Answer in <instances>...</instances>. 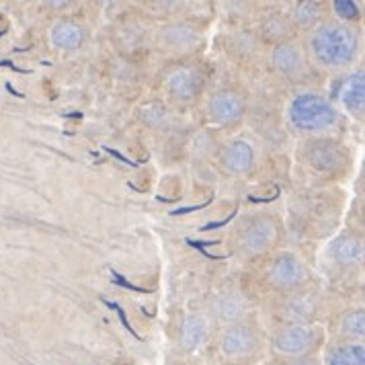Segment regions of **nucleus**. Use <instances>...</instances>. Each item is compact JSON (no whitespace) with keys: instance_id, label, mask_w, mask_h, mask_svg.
Listing matches in <instances>:
<instances>
[{"instance_id":"f257e3e1","label":"nucleus","mask_w":365,"mask_h":365,"mask_svg":"<svg viewBox=\"0 0 365 365\" xmlns=\"http://www.w3.org/2000/svg\"><path fill=\"white\" fill-rule=\"evenodd\" d=\"M359 48L357 34L341 23L320 25L312 35V53L314 58L329 68H339L349 64Z\"/></svg>"},{"instance_id":"f03ea898","label":"nucleus","mask_w":365,"mask_h":365,"mask_svg":"<svg viewBox=\"0 0 365 365\" xmlns=\"http://www.w3.org/2000/svg\"><path fill=\"white\" fill-rule=\"evenodd\" d=\"M336 109L318 95H299L289 105L292 123L304 132H320L336 121Z\"/></svg>"},{"instance_id":"7ed1b4c3","label":"nucleus","mask_w":365,"mask_h":365,"mask_svg":"<svg viewBox=\"0 0 365 365\" xmlns=\"http://www.w3.org/2000/svg\"><path fill=\"white\" fill-rule=\"evenodd\" d=\"M312 343V331L306 327H289L275 339V349L285 355H299Z\"/></svg>"},{"instance_id":"20e7f679","label":"nucleus","mask_w":365,"mask_h":365,"mask_svg":"<svg viewBox=\"0 0 365 365\" xmlns=\"http://www.w3.org/2000/svg\"><path fill=\"white\" fill-rule=\"evenodd\" d=\"M245 105L242 99H238L232 93H217L210 101V115L220 123H230L242 115Z\"/></svg>"},{"instance_id":"39448f33","label":"nucleus","mask_w":365,"mask_h":365,"mask_svg":"<svg viewBox=\"0 0 365 365\" xmlns=\"http://www.w3.org/2000/svg\"><path fill=\"white\" fill-rule=\"evenodd\" d=\"M224 353L228 357H242L249 355L255 349V334L249 327H232L224 332V341H222Z\"/></svg>"},{"instance_id":"423d86ee","label":"nucleus","mask_w":365,"mask_h":365,"mask_svg":"<svg viewBox=\"0 0 365 365\" xmlns=\"http://www.w3.org/2000/svg\"><path fill=\"white\" fill-rule=\"evenodd\" d=\"M304 277H306V271H304L302 263H299L298 259L289 257V255L277 259V261L273 263V267H271V279L275 283H279V285H285V287L296 285V283L302 282Z\"/></svg>"},{"instance_id":"0eeeda50","label":"nucleus","mask_w":365,"mask_h":365,"mask_svg":"<svg viewBox=\"0 0 365 365\" xmlns=\"http://www.w3.org/2000/svg\"><path fill=\"white\" fill-rule=\"evenodd\" d=\"M275 234H277V230H275L273 222L261 220L255 226H250L247 234H245V240H242L245 249L249 250V252H263L273 242Z\"/></svg>"},{"instance_id":"6e6552de","label":"nucleus","mask_w":365,"mask_h":365,"mask_svg":"<svg viewBox=\"0 0 365 365\" xmlns=\"http://www.w3.org/2000/svg\"><path fill=\"white\" fill-rule=\"evenodd\" d=\"M168 86L177 99H191L201 88V78L195 70H179L170 76Z\"/></svg>"},{"instance_id":"1a4fd4ad","label":"nucleus","mask_w":365,"mask_h":365,"mask_svg":"<svg viewBox=\"0 0 365 365\" xmlns=\"http://www.w3.org/2000/svg\"><path fill=\"white\" fill-rule=\"evenodd\" d=\"M252 160H255V154H252V148H250L247 142L238 140L228 146L226 154H224V163L228 168H232L236 173H242V170H249L252 166Z\"/></svg>"},{"instance_id":"9d476101","label":"nucleus","mask_w":365,"mask_h":365,"mask_svg":"<svg viewBox=\"0 0 365 365\" xmlns=\"http://www.w3.org/2000/svg\"><path fill=\"white\" fill-rule=\"evenodd\" d=\"M273 64L283 74H294L302 68V51L294 43H283L273 51Z\"/></svg>"},{"instance_id":"9b49d317","label":"nucleus","mask_w":365,"mask_h":365,"mask_svg":"<svg viewBox=\"0 0 365 365\" xmlns=\"http://www.w3.org/2000/svg\"><path fill=\"white\" fill-rule=\"evenodd\" d=\"M364 91V76L361 74L351 76L349 81L343 83V88H341V101H343V105L347 109H351V111H361L365 99Z\"/></svg>"},{"instance_id":"f8f14e48","label":"nucleus","mask_w":365,"mask_h":365,"mask_svg":"<svg viewBox=\"0 0 365 365\" xmlns=\"http://www.w3.org/2000/svg\"><path fill=\"white\" fill-rule=\"evenodd\" d=\"M331 255L339 263H355L361 259V242L351 236L336 238L331 245Z\"/></svg>"},{"instance_id":"ddd939ff","label":"nucleus","mask_w":365,"mask_h":365,"mask_svg":"<svg viewBox=\"0 0 365 365\" xmlns=\"http://www.w3.org/2000/svg\"><path fill=\"white\" fill-rule=\"evenodd\" d=\"M203 336H205V322H203L201 318H197V316H189V318L182 322V349H187V351L197 349L201 341H203Z\"/></svg>"},{"instance_id":"4468645a","label":"nucleus","mask_w":365,"mask_h":365,"mask_svg":"<svg viewBox=\"0 0 365 365\" xmlns=\"http://www.w3.org/2000/svg\"><path fill=\"white\" fill-rule=\"evenodd\" d=\"M329 365H365V353L361 345H343L332 349Z\"/></svg>"},{"instance_id":"2eb2a0df","label":"nucleus","mask_w":365,"mask_h":365,"mask_svg":"<svg viewBox=\"0 0 365 365\" xmlns=\"http://www.w3.org/2000/svg\"><path fill=\"white\" fill-rule=\"evenodd\" d=\"M51 41L58 48H76L83 41V31L72 23H58L51 29Z\"/></svg>"},{"instance_id":"dca6fc26","label":"nucleus","mask_w":365,"mask_h":365,"mask_svg":"<svg viewBox=\"0 0 365 365\" xmlns=\"http://www.w3.org/2000/svg\"><path fill=\"white\" fill-rule=\"evenodd\" d=\"M242 310H245V302L238 298V296H234V294L222 296V298L216 302L217 316H222V318H226V320H234Z\"/></svg>"},{"instance_id":"f3484780","label":"nucleus","mask_w":365,"mask_h":365,"mask_svg":"<svg viewBox=\"0 0 365 365\" xmlns=\"http://www.w3.org/2000/svg\"><path fill=\"white\" fill-rule=\"evenodd\" d=\"M165 37L170 46H189L195 41V31L185 25H177V27L168 29Z\"/></svg>"},{"instance_id":"a211bd4d","label":"nucleus","mask_w":365,"mask_h":365,"mask_svg":"<svg viewBox=\"0 0 365 365\" xmlns=\"http://www.w3.org/2000/svg\"><path fill=\"white\" fill-rule=\"evenodd\" d=\"M318 19H320V4L318 2H304L296 13V21L304 27L312 25Z\"/></svg>"},{"instance_id":"6ab92c4d","label":"nucleus","mask_w":365,"mask_h":365,"mask_svg":"<svg viewBox=\"0 0 365 365\" xmlns=\"http://www.w3.org/2000/svg\"><path fill=\"white\" fill-rule=\"evenodd\" d=\"M312 310H314V304H310V299L306 296L289 302V314H292L294 320H306L308 316L312 314Z\"/></svg>"},{"instance_id":"aec40b11","label":"nucleus","mask_w":365,"mask_h":365,"mask_svg":"<svg viewBox=\"0 0 365 365\" xmlns=\"http://www.w3.org/2000/svg\"><path fill=\"white\" fill-rule=\"evenodd\" d=\"M343 329H345L349 334H353V336H364V331H365L364 310L349 314L347 318H345V322H343Z\"/></svg>"},{"instance_id":"412c9836","label":"nucleus","mask_w":365,"mask_h":365,"mask_svg":"<svg viewBox=\"0 0 365 365\" xmlns=\"http://www.w3.org/2000/svg\"><path fill=\"white\" fill-rule=\"evenodd\" d=\"M334 13L341 19H357L359 17V9L353 0H336L334 4Z\"/></svg>"},{"instance_id":"4be33fe9","label":"nucleus","mask_w":365,"mask_h":365,"mask_svg":"<svg viewBox=\"0 0 365 365\" xmlns=\"http://www.w3.org/2000/svg\"><path fill=\"white\" fill-rule=\"evenodd\" d=\"M103 304H105V306H107L109 310H115L117 316H119V320H121V324H123V327H125L128 331L132 332V336H135V339H140V336H138V332H135L132 329V324H130V320H128V314H125V310H123V308H121V306H119L117 302H111V299L103 298Z\"/></svg>"},{"instance_id":"5701e85b","label":"nucleus","mask_w":365,"mask_h":365,"mask_svg":"<svg viewBox=\"0 0 365 365\" xmlns=\"http://www.w3.org/2000/svg\"><path fill=\"white\" fill-rule=\"evenodd\" d=\"M111 277L115 279L117 285H121V287H125V289H132V292H146V294H148V289H144V287H138V285H133V283L128 282V279H125L123 275H119V273H117V271H113V269H111Z\"/></svg>"},{"instance_id":"b1692460","label":"nucleus","mask_w":365,"mask_h":365,"mask_svg":"<svg viewBox=\"0 0 365 365\" xmlns=\"http://www.w3.org/2000/svg\"><path fill=\"white\" fill-rule=\"evenodd\" d=\"M236 214H238V210H234L230 216L224 217V220H220V222H210V224L201 226V230H203V232H207V230H216V228H224L226 224H230V222H232L234 217H236Z\"/></svg>"},{"instance_id":"393cba45","label":"nucleus","mask_w":365,"mask_h":365,"mask_svg":"<svg viewBox=\"0 0 365 365\" xmlns=\"http://www.w3.org/2000/svg\"><path fill=\"white\" fill-rule=\"evenodd\" d=\"M212 201V200H210ZM210 201H205V203H200V205H187V207H177V210H173L170 212V216H185V214H191V212H200L203 207H207L210 205Z\"/></svg>"},{"instance_id":"a878e982","label":"nucleus","mask_w":365,"mask_h":365,"mask_svg":"<svg viewBox=\"0 0 365 365\" xmlns=\"http://www.w3.org/2000/svg\"><path fill=\"white\" fill-rule=\"evenodd\" d=\"M185 242L197 250H205L207 247H216V245H220V240H193V238H187Z\"/></svg>"},{"instance_id":"bb28decb","label":"nucleus","mask_w":365,"mask_h":365,"mask_svg":"<svg viewBox=\"0 0 365 365\" xmlns=\"http://www.w3.org/2000/svg\"><path fill=\"white\" fill-rule=\"evenodd\" d=\"M103 150H105L107 154H111V156H113V158H117V160H121V163H125V165L138 166V163H133V160H130L128 156H123V154H119L117 150H111V148H109V146H105V148H103Z\"/></svg>"},{"instance_id":"cd10ccee","label":"nucleus","mask_w":365,"mask_h":365,"mask_svg":"<svg viewBox=\"0 0 365 365\" xmlns=\"http://www.w3.org/2000/svg\"><path fill=\"white\" fill-rule=\"evenodd\" d=\"M277 195H279L277 191H275V195H269V197H255V195H250L249 201L250 203H271V201L277 200Z\"/></svg>"},{"instance_id":"c85d7f7f","label":"nucleus","mask_w":365,"mask_h":365,"mask_svg":"<svg viewBox=\"0 0 365 365\" xmlns=\"http://www.w3.org/2000/svg\"><path fill=\"white\" fill-rule=\"evenodd\" d=\"M292 365H316L314 361H308V359H304V361H296V364Z\"/></svg>"}]
</instances>
